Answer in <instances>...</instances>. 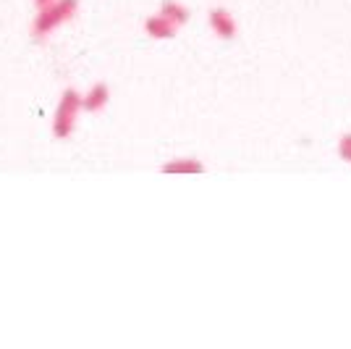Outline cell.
Listing matches in <instances>:
<instances>
[{
	"label": "cell",
	"instance_id": "cell-6",
	"mask_svg": "<svg viewBox=\"0 0 351 349\" xmlns=\"http://www.w3.org/2000/svg\"><path fill=\"white\" fill-rule=\"evenodd\" d=\"M160 16H165L168 21H173L176 27H184V24L191 19V11L184 5V3H178V0H162Z\"/></svg>",
	"mask_w": 351,
	"mask_h": 349
},
{
	"label": "cell",
	"instance_id": "cell-5",
	"mask_svg": "<svg viewBox=\"0 0 351 349\" xmlns=\"http://www.w3.org/2000/svg\"><path fill=\"white\" fill-rule=\"evenodd\" d=\"M145 32L152 37V40H171V37H176V32H178V27H176L173 21H168L165 16H149L145 21Z\"/></svg>",
	"mask_w": 351,
	"mask_h": 349
},
{
	"label": "cell",
	"instance_id": "cell-2",
	"mask_svg": "<svg viewBox=\"0 0 351 349\" xmlns=\"http://www.w3.org/2000/svg\"><path fill=\"white\" fill-rule=\"evenodd\" d=\"M82 111H84V95L73 87L63 89L58 105H56V113H53V126H50L53 137L56 139H69L76 131V121H79Z\"/></svg>",
	"mask_w": 351,
	"mask_h": 349
},
{
	"label": "cell",
	"instance_id": "cell-8",
	"mask_svg": "<svg viewBox=\"0 0 351 349\" xmlns=\"http://www.w3.org/2000/svg\"><path fill=\"white\" fill-rule=\"evenodd\" d=\"M338 153H341V158L351 163V134L341 137V142H338Z\"/></svg>",
	"mask_w": 351,
	"mask_h": 349
},
{
	"label": "cell",
	"instance_id": "cell-4",
	"mask_svg": "<svg viewBox=\"0 0 351 349\" xmlns=\"http://www.w3.org/2000/svg\"><path fill=\"white\" fill-rule=\"evenodd\" d=\"M108 102H110V87H108L105 82H97V85H92V87L84 92V111H87V113L103 111Z\"/></svg>",
	"mask_w": 351,
	"mask_h": 349
},
{
	"label": "cell",
	"instance_id": "cell-9",
	"mask_svg": "<svg viewBox=\"0 0 351 349\" xmlns=\"http://www.w3.org/2000/svg\"><path fill=\"white\" fill-rule=\"evenodd\" d=\"M50 3H53V0H34V8L40 11V8H45V5H50Z\"/></svg>",
	"mask_w": 351,
	"mask_h": 349
},
{
	"label": "cell",
	"instance_id": "cell-1",
	"mask_svg": "<svg viewBox=\"0 0 351 349\" xmlns=\"http://www.w3.org/2000/svg\"><path fill=\"white\" fill-rule=\"evenodd\" d=\"M79 11V0H53L50 5L40 8L32 21V37L37 43L47 40L56 30H60L66 21H71Z\"/></svg>",
	"mask_w": 351,
	"mask_h": 349
},
{
	"label": "cell",
	"instance_id": "cell-3",
	"mask_svg": "<svg viewBox=\"0 0 351 349\" xmlns=\"http://www.w3.org/2000/svg\"><path fill=\"white\" fill-rule=\"evenodd\" d=\"M207 24H210L213 34H218L220 40H234L236 37V19L228 8H210Z\"/></svg>",
	"mask_w": 351,
	"mask_h": 349
},
{
	"label": "cell",
	"instance_id": "cell-7",
	"mask_svg": "<svg viewBox=\"0 0 351 349\" xmlns=\"http://www.w3.org/2000/svg\"><path fill=\"white\" fill-rule=\"evenodd\" d=\"M205 166L197 158H176L162 163V174H202Z\"/></svg>",
	"mask_w": 351,
	"mask_h": 349
}]
</instances>
